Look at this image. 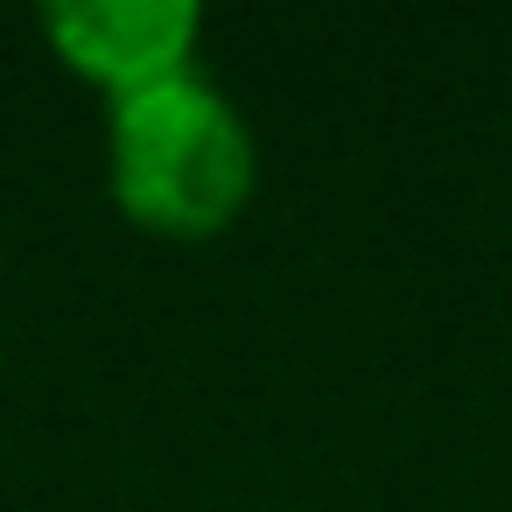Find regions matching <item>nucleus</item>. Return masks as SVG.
<instances>
[{"mask_svg": "<svg viewBox=\"0 0 512 512\" xmlns=\"http://www.w3.org/2000/svg\"><path fill=\"white\" fill-rule=\"evenodd\" d=\"M36 29L78 85H92L106 106H127L197 71L204 8L197 0H71V8H43Z\"/></svg>", "mask_w": 512, "mask_h": 512, "instance_id": "2", "label": "nucleus"}, {"mask_svg": "<svg viewBox=\"0 0 512 512\" xmlns=\"http://www.w3.org/2000/svg\"><path fill=\"white\" fill-rule=\"evenodd\" d=\"M106 190L148 239L204 246L232 232L260 190V141L211 78H169L106 106Z\"/></svg>", "mask_w": 512, "mask_h": 512, "instance_id": "1", "label": "nucleus"}]
</instances>
